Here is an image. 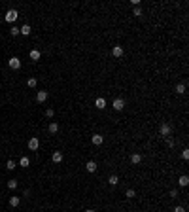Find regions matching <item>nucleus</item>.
<instances>
[{
    "mask_svg": "<svg viewBox=\"0 0 189 212\" xmlns=\"http://www.w3.org/2000/svg\"><path fill=\"white\" fill-rule=\"evenodd\" d=\"M38 146H40V140H38L36 136L28 140V150H32V152H34V150H38Z\"/></svg>",
    "mask_w": 189,
    "mask_h": 212,
    "instance_id": "423d86ee",
    "label": "nucleus"
},
{
    "mask_svg": "<svg viewBox=\"0 0 189 212\" xmlns=\"http://www.w3.org/2000/svg\"><path fill=\"white\" fill-rule=\"evenodd\" d=\"M9 68H14V70H17V68H21V61H19V57H11L8 61Z\"/></svg>",
    "mask_w": 189,
    "mask_h": 212,
    "instance_id": "20e7f679",
    "label": "nucleus"
},
{
    "mask_svg": "<svg viewBox=\"0 0 189 212\" xmlns=\"http://www.w3.org/2000/svg\"><path fill=\"white\" fill-rule=\"evenodd\" d=\"M6 169H8V171H14V169H15V161H14V159H9V161L6 163Z\"/></svg>",
    "mask_w": 189,
    "mask_h": 212,
    "instance_id": "4be33fe9",
    "label": "nucleus"
},
{
    "mask_svg": "<svg viewBox=\"0 0 189 212\" xmlns=\"http://www.w3.org/2000/svg\"><path fill=\"white\" fill-rule=\"evenodd\" d=\"M19 32L25 34V36H28V34H30V27H28V25H23V27L19 28Z\"/></svg>",
    "mask_w": 189,
    "mask_h": 212,
    "instance_id": "a211bd4d",
    "label": "nucleus"
},
{
    "mask_svg": "<svg viewBox=\"0 0 189 212\" xmlns=\"http://www.w3.org/2000/svg\"><path fill=\"white\" fill-rule=\"evenodd\" d=\"M51 159H53V163H61L63 161V154H61V152H53Z\"/></svg>",
    "mask_w": 189,
    "mask_h": 212,
    "instance_id": "9d476101",
    "label": "nucleus"
},
{
    "mask_svg": "<svg viewBox=\"0 0 189 212\" xmlns=\"http://www.w3.org/2000/svg\"><path fill=\"white\" fill-rule=\"evenodd\" d=\"M112 55H113L115 59L123 57V47H121V45H113V47H112Z\"/></svg>",
    "mask_w": 189,
    "mask_h": 212,
    "instance_id": "39448f33",
    "label": "nucleus"
},
{
    "mask_svg": "<svg viewBox=\"0 0 189 212\" xmlns=\"http://www.w3.org/2000/svg\"><path fill=\"white\" fill-rule=\"evenodd\" d=\"M174 212H185V208H184V207H176Z\"/></svg>",
    "mask_w": 189,
    "mask_h": 212,
    "instance_id": "c756f323",
    "label": "nucleus"
},
{
    "mask_svg": "<svg viewBox=\"0 0 189 212\" xmlns=\"http://www.w3.org/2000/svg\"><path fill=\"white\" fill-rule=\"evenodd\" d=\"M95 106H97V108H99V110H104V108H106V100H104L102 97H100V99H97V102H95Z\"/></svg>",
    "mask_w": 189,
    "mask_h": 212,
    "instance_id": "1a4fd4ad",
    "label": "nucleus"
},
{
    "mask_svg": "<svg viewBox=\"0 0 189 212\" xmlns=\"http://www.w3.org/2000/svg\"><path fill=\"white\" fill-rule=\"evenodd\" d=\"M87 212H95V210H87Z\"/></svg>",
    "mask_w": 189,
    "mask_h": 212,
    "instance_id": "7c9ffc66",
    "label": "nucleus"
},
{
    "mask_svg": "<svg viewBox=\"0 0 189 212\" xmlns=\"http://www.w3.org/2000/svg\"><path fill=\"white\" fill-rule=\"evenodd\" d=\"M170 131H172V127L168 125V123H163V125L159 127V133H161L163 136H170Z\"/></svg>",
    "mask_w": 189,
    "mask_h": 212,
    "instance_id": "7ed1b4c3",
    "label": "nucleus"
},
{
    "mask_svg": "<svg viewBox=\"0 0 189 212\" xmlns=\"http://www.w3.org/2000/svg\"><path fill=\"white\" fill-rule=\"evenodd\" d=\"M47 129H49V133H51V135H55V133L59 131V123H57V121H51Z\"/></svg>",
    "mask_w": 189,
    "mask_h": 212,
    "instance_id": "9b49d317",
    "label": "nucleus"
},
{
    "mask_svg": "<svg viewBox=\"0 0 189 212\" xmlns=\"http://www.w3.org/2000/svg\"><path fill=\"white\" fill-rule=\"evenodd\" d=\"M176 93H178V95L185 93V83H178V85H176Z\"/></svg>",
    "mask_w": 189,
    "mask_h": 212,
    "instance_id": "6ab92c4d",
    "label": "nucleus"
},
{
    "mask_svg": "<svg viewBox=\"0 0 189 212\" xmlns=\"http://www.w3.org/2000/svg\"><path fill=\"white\" fill-rule=\"evenodd\" d=\"M40 57H42V53L38 49H32L30 51V59H32V61H40Z\"/></svg>",
    "mask_w": 189,
    "mask_h": 212,
    "instance_id": "ddd939ff",
    "label": "nucleus"
},
{
    "mask_svg": "<svg viewBox=\"0 0 189 212\" xmlns=\"http://www.w3.org/2000/svg\"><path fill=\"white\" fill-rule=\"evenodd\" d=\"M125 195H127V197H129V199H132V197H134L136 193H134V190H127V193H125Z\"/></svg>",
    "mask_w": 189,
    "mask_h": 212,
    "instance_id": "bb28decb",
    "label": "nucleus"
},
{
    "mask_svg": "<svg viewBox=\"0 0 189 212\" xmlns=\"http://www.w3.org/2000/svg\"><path fill=\"white\" fill-rule=\"evenodd\" d=\"M19 17V14H17V9H8V12H6V15H4V19L8 23H14L15 19Z\"/></svg>",
    "mask_w": 189,
    "mask_h": 212,
    "instance_id": "f257e3e1",
    "label": "nucleus"
},
{
    "mask_svg": "<svg viewBox=\"0 0 189 212\" xmlns=\"http://www.w3.org/2000/svg\"><path fill=\"white\" fill-rule=\"evenodd\" d=\"M45 116H47V117H53L55 116V110L53 108H47V110H45Z\"/></svg>",
    "mask_w": 189,
    "mask_h": 212,
    "instance_id": "393cba45",
    "label": "nucleus"
},
{
    "mask_svg": "<svg viewBox=\"0 0 189 212\" xmlns=\"http://www.w3.org/2000/svg\"><path fill=\"white\" fill-rule=\"evenodd\" d=\"M8 188H9V190H15V188H17V180H9L8 182Z\"/></svg>",
    "mask_w": 189,
    "mask_h": 212,
    "instance_id": "5701e85b",
    "label": "nucleus"
},
{
    "mask_svg": "<svg viewBox=\"0 0 189 212\" xmlns=\"http://www.w3.org/2000/svg\"><path fill=\"white\" fill-rule=\"evenodd\" d=\"M182 157H184V159H189V150H187V148L182 152Z\"/></svg>",
    "mask_w": 189,
    "mask_h": 212,
    "instance_id": "c85d7f7f",
    "label": "nucleus"
},
{
    "mask_svg": "<svg viewBox=\"0 0 189 212\" xmlns=\"http://www.w3.org/2000/svg\"><path fill=\"white\" fill-rule=\"evenodd\" d=\"M189 184V178H187V176H180V186H182V188H185V186H187Z\"/></svg>",
    "mask_w": 189,
    "mask_h": 212,
    "instance_id": "aec40b11",
    "label": "nucleus"
},
{
    "mask_svg": "<svg viewBox=\"0 0 189 212\" xmlns=\"http://www.w3.org/2000/svg\"><path fill=\"white\" fill-rule=\"evenodd\" d=\"M167 146H168V148H172V146H174V138L167 136Z\"/></svg>",
    "mask_w": 189,
    "mask_h": 212,
    "instance_id": "a878e982",
    "label": "nucleus"
},
{
    "mask_svg": "<svg viewBox=\"0 0 189 212\" xmlns=\"http://www.w3.org/2000/svg\"><path fill=\"white\" fill-rule=\"evenodd\" d=\"M108 184H110V186H117V184H119V178H117L115 174H112V176L108 178Z\"/></svg>",
    "mask_w": 189,
    "mask_h": 212,
    "instance_id": "dca6fc26",
    "label": "nucleus"
},
{
    "mask_svg": "<svg viewBox=\"0 0 189 212\" xmlns=\"http://www.w3.org/2000/svg\"><path fill=\"white\" fill-rule=\"evenodd\" d=\"M19 203H21V199L19 197H9V207H19Z\"/></svg>",
    "mask_w": 189,
    "mask_h": 212,
    "instance_id": "4468645a",
    "label": "nucleus"
},
{
    "mask_svg": "<svg viewBox=\"0 0 189 212\" xmlns=\"http://www.w3.org/2000/svg\"><path fill=\"white\" fill-rule=\"evenodd\" d=\"M36 100H38V102H45V100H47V91H38V93H36Z\"/></svg>",
    "mask_w": 189,
    "mask_h": 212,
    "instance_id": "0eeeda50",
    "label": "nucleus"
},
{
    "mask_svg": "<svg viewBox=\"0 0 189 212\" xmlns=\"http://www.w3.org/2000/svg\"><path fill=\"white\" fill-rule=\"evenodd\" d=\"M9 32H11V36H17V34H19V28L17 27H11V30H9Z\"/></svg>",
    "mask_w": 189,
    "mask_h": 212,
    "instance_id": "cd10ccee",
    "label": "nucleus"
},
{
    "mask_svg": "<svg viewBox=\"0 0 189 212\" xmlns=\"http://www.w3.org/2000/svg\"><path fill=\"white\" fill-rule=\"evenodd\" d=\"M27 87H30V89H32V87H36V78H28V80H27Z\"/></svg>",
    "mask_w": 189,
    "mask_h": 212,
    "instance_id": "412c9836",
    "label": "nucleus"
},
{
    "mask_svg": "<svg viewBox=\"0 0 189 212\" xmlns=\"http://www.w3.org/2000/svg\"><path fill=\"white\" fill-rule=\"evenodd\" d=\"M140 161H142V155H140V154H132L131 155V163H132V165H138Z\"/></svg>",
    "mask_w": 189,
    "mask_h": 212,
    "instance_id": "f8f14e48",
    "label": "nucleus"
},
{
    "mask_svg": "<svg viewBox=\"0 0 189 212\" xmlns=\"http://www.w3.org/2000/svg\"><path fill=\"white\" fill-rule=\"evenodd\" d=\"M19 165H21V167H28V165H30V161H28L27 155H23V157L19 159Z\"/></svg>",
    "mask_w": 189,
    "mask_h": 212,
    "instance_id": "f3484780",
    "label": "nucleus"
},
{
    "mask_svg": "<svg viewBox=\"0 0 189 212\" xmlns=\"http://www.w3.org/2000/svg\"><path fill=\"white\" fill-rule=\"evenodd\" d=\"M132 15H134V17H140V15H142V9H140L138 6H136V8L132 9Z\"/></svg>",
    "mask_w": 189,
    "mask_h": 212,
    "instance_id": "b1692460",
    "label": "nucleus"
},
{
    "mask_svg": "<svg viewBox=\"0 0 189 212\" xmlns=\"http://www.w3.org/2000/svg\"><path fill=\"white\" fill-rule=\"evenodd\" d=\"M112 106H113V110H115V112H121V110L125 108V100H123V99H115Z\"/></svg>",
    "mask_w": 189,
    "mask_h": 212,
    "instance_id": "f03ea898",
    "label": "nucleus"
},
{
    "mask_svg": "<svg viewBox=\"0 0 189 212\" xmlns=\"http://www.w3.org/2000/svg\"><path fill=\"white\" fill-rule=\"evenodd\" d=\"M97 171V163L95 161H87V172H95Z\"/></svg>",
    "mask_w": 189,
    "mask_h": 212,
    "instance_id": "2eb2a0df",
    "label": "nucleus"
},
{
    "mask_svg": "<svg viewBox=\"0 0 189 212\" xmlns=\"http://www.w3.org/2000/svg\"><path fill=\"white\" fill-rule=\"evenodd\" d=\"M91 142H93L95 146H100L104 142V138H102V135H93V138H91Z\"/></svg>",
    "mask_w": 189,
    "mask_h": 212,
    "instance_id": "6e6552de",
    "label": "nucleus"
}]
</instances>
